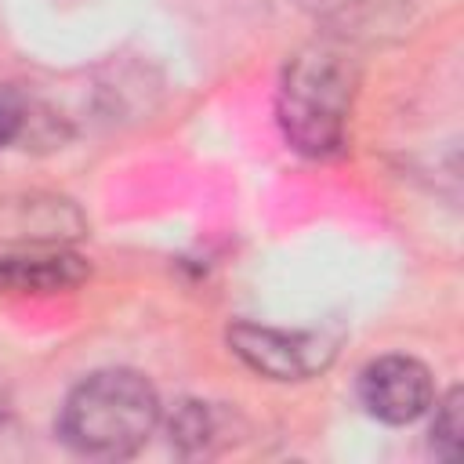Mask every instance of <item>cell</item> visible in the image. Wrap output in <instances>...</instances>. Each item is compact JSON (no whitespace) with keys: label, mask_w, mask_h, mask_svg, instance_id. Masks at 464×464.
<instances>
[{"label":"cell","mask_w":464,"mask_h":464,"mask_svg":"<svg viewBox=\"0 0 464 464\" xmlns=\"http://www.w3.org/2000/svg\"><path fill=\"white\" fill-rule=\"evenodd\" d=\"M4 413H7V388H4V381H0V420H4Z\"/></svg>","instance_id":"9c48e42d"},{"label":"cell","mask_w":464,"mask_h":464,"mask_svg":"<svg viewBox=\"0 0 464 464\" xmlns=\"http://www.w3.org/2000/svg\"><path fill=\"white\" fill-rule=\"evenodd\" d=\"M29 102L18 91H0V149L18 141L29 127Z\"/></svg>","instance_id":"ba28073f"},{"label":"cell","mask_w":464,"mask_h":464,"mask_svg":"<svg viewBox=\"0 0 464 464\" xmlns=\"http://www.w3.org/2000/svg\"><path fill=\"white\" fill-rule=\"evenodd\" d=\"M160 424L156 388L134 370H98L83 377L58 417V435L83 457L120 460L145 446Z\"/></svg>","instance_id":"7a4b0ae2"},{"label":"cell","mask_w":464,"mask_h":464,"mask_svg":"<svg viewBox=\"0 0 464 464\" xmlns=\"http://www.w3.org/2000/svg\"><path fill=\"white\" fill-rule=\"evenodd\" d=\"M297 7L337 44H384L406 33L417 0H297Z\"/></svg>","instance_id":"5b68a950"},{"label":"cell","mask_w":464,"mask_h":464,"mask_svg":"<svg viewBox=\"0 0 464 464\" xmlns=\"http://www.w3.org/2000/svg\"><path fill=\"white\" fill-rule=\"evenodd\" d=\"M359 402L384 424H413L435 402V384L424 362L410 355H381L359 373Z\"/></svg>","instance_id":"277c9868"},{"label":"cell","mask_w":464,"mask_h":464,"mask_svg":"<svg viewBox=\"0 0 464 464\" xmlns=\"http://www.w3.org/2000/svg\"><path fill=\"white\" fill-rule=\"evenodd\" d=\"M228 348L261 377L272 381H304L326 370L337 352V341L323 330H279L257 323H232Z\"/></svg>","instance_id":"3957f363"},{"label":"cell","mask_w":464,"mask_h":464,"mask_svg":"<svg viewBox=\"0 0 464 464\" xmlns=\"http://www.w3.org/2000/svg\"><path fill=\"white\" fill-rule=\"evenodd\" d=\"M348 44L315 40L301 47L279 80L276 112L286 141L304 156H334L344 149L348 112L359 87V65L344 51Z\"/></svg>","instance_id":"6da1fadb"},{"label":"cell","mask_w":464,"mask_h":464,"mask_svg":"<svg viewBox=\"0 0 464 464\" xmlns=\"http://www.w3.org/2000/svg\"><path fill=\"white\" fill-rule=\"evenodd\" d=\"M460 435H464V395L460 388H453L439 406H435V424H431V450L439 457H457V446H460Z\"/></svg>","instance_id":"52a82bcc"},{"label":"cell","mask_w":464,"mask_h":464,"mask_svg":"<svg viewBox=\"0 0 464 464\" xmlns=\"http://www.w3.org/2000/svg\"><path fill=\"white\" fill-rule=\"evenodd\" d=\"M87 279V261L69 250H25L0 257V290L11 294H54L80 286Z\"/></svg>","instance_id":"8992f818"}]
</instances>
